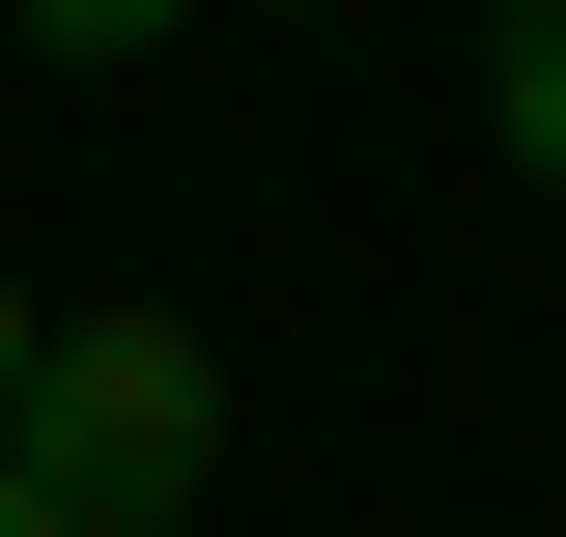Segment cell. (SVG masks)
Here are the masks:
<instances>
[{
  "instance_id": "cell-2",
  "label": "cell",
  "mask_w": 566,
  "mask_h": 537,
  "mask_svg": "<svg viewBox=\"0 0 566 537\" xmlns=\"http://www.w3.org/2000/svg\"><path fill=\"white\" fill-rule=\"evenodd\" d=\"M482 114H510V170L566 199V0H538V29H482Z\"/></svg>"
},
{
  "instance_id": "cell-3",
  "label": "cell",
  "mask_w": 566,
  "mask_h": 537,
  "mask_svg": "<svg viewBox=\"0 0 566 537\" xmlns=\"http://www.w3.org/2000/svg\"><path fill=\"white\" fill-rule=\"evenodd\" d=\"M0 424H29V283H0Z\"/></svg>"
},
{
  "instance_id": "cell-4",
  "label": "cell",
  "mask_w": 566,
  "mask_h": 537,
  "mask_svg": "<svg viewBox=\"0 0 566 537\" xmlns=\"http://www.w3.org/2000/svg\"><path fill=\"white\" fill-rule=\"evenodd\" d=\"M0 537H85V509H29V481H0Z\"/></svg>"
},
{
  "instance_id": "cell-1",
  "label": "cell",
  "mask_w": 566,
  "mask_h": 537,
  "mask_svg": "<svg viewBox=\"0 0 566 537\" xmlns=\"http://www.w3.org/2000/svg\"><path fill=\"white\" fill-rule=\"evenodd\" d=\"M0 481L85 509V537H199V481H227V339H199V312H85V339H29Z\"/></svg>"
}]
</instances>
